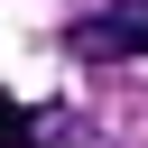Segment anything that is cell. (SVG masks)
<instances>
[{
	"label": "cell",
	"mask_w": 148,
	"mask_h": 148,
	"mask_svg": "<svg viewBox=\"0 0 148 148\" xmlns=\"http://www.w3.org/2000/svg\"><path fill=\"white\" fill-rule=\"evenodd\" d=\"M74 56H148V0H120L102 28H74Z\"/></svg>",
	"instance_id": "cell-1"
},
{
	"label": "cell",
	"mask_w": 148,
	"mask_h": 148,
	"mask_svg": "<svg viewBox=\"0 0 148 148\" xmlns=\"http://www.w3.org/2000/svg\"><path fill=\"white\" fill-rule=\"evenodd\" d=\"M28 130H37V120H28V102H9V92H0V148H28Z\"/></svg>",
	"instance_id": "cell-2"
}]
</instances>
